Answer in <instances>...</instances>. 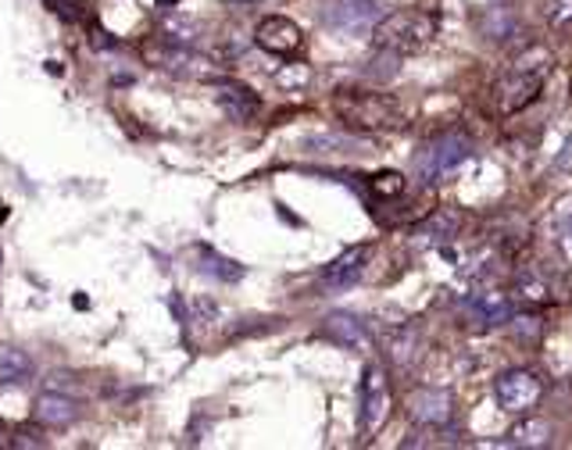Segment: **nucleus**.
I'll use <instances>...</instances> for the list:
<instances>
[{
	"instance_id": "obj_19",
	"label": "nucleus",
	"mask_w": 572,
	"mask_h": 450,
	"mask_svg": "<svg viewBox=\"0 0 572 450\" xmlns=\"http://www.w3.org/2000/svg\"><path fill=\"white\" fill-rule=\"evenodd\" d=\"M480 29H483V40H494V43H504L509 37H515L519 29V14L512 8H491L480 19Z\"/></svg>"
},
{
	"instance_id": "obj_12",
	"label": "nucleus",
	"mask_w": 572,
	"mask_h": 450,
	"mask_svg": "<svg viewBox=\"0 0 572 450\" xmlns=\"http://www.w3.org/2000/svg\"><path fill=\"white\" fill-rule=\"evenodd\" d=\"M323 336L329 343H336V348H344V351H368V343H373L365 322L358 315H351V311H333V315H326Z\"/></svg>"
},
{
	"instance_id": "obj_13",
	"label": "nucleus",
	"mask_w": 572,
	"mask_h": 450,
	"mask_svg": "<svg viewBox=\"0 0 572 450\" xmlns=\"http://www.w3.org/2000/svg\"><path fill=\"white\" fill-rule=\"evenodd\" d=\"M465 315L476 325H501L512 319V301L501 290H476L462 301Z\"/></svg>"
},
{
	"instance_id": "obj_26",
	"label": "nucleus",
	"mask_w": 572,
	"mask_h": 450,
	"mask_svg": "<svg viewBox=\"0 0 572 450\" xmlns=\"http://www.w3.org/2000/svg\"><path fill=\"white\" fill-rule=\"evenodd\" d=\"M11 447H47L43 422L40 425H19V429H11Z\"/></svg>"
},
{
	"instance_id": "obj_25",
	"label": "nucleus",
	"mask_w": 572,
	"mask_h": 450,
	"mask_svg": "<svg viewBox=\"0 0 572 450\" xmlns=\"http://www.w3.org/2000/svg\"><path fill=\"white\" fill-rule=\"evenodd\" d=\"M279 90H305V86L312 82V68L308 65H283L279 72L273 76Z\"/></svg>"
},
{
	"instance_id": "obj_16",
	"label": "nucleus",
	"mask_w": 572,
	"mask_h": 450,
	"mask_svg": "<svg viewBox=\"0 0 572 450\" xmlns=\"http://www.w3.org/2000/svg\"><path fill=\"white\" fill-rule=\"evenodd\" d=\"M79 419V404L72 401V397H65V393H40V401H37V422L50 425V429H65V425H72Z\"/></svg>"
},
{
	"instance_id": "obj_14",
	"label": "nucleus",
	"mask_w": 572,
	"mask_h": 450,
	"mask_svg": "<svg viewBox=\"0 0 572 450\" xmlns=\"http://www.w3.org/2000/svg\"><path fill=\"white\" fill-rule=\"evenodd\" d=\"M215 100H218V108H223L233 123H247L250 115L258 111V94L255 90H247L244 82H215Z\"/></svg>"
},
{
	"instance_id": "obj_3",
	"label": "nucleus",
	"mask_w": 572,
	"mask_h": 450,
	"mask_svg": "<svg viewBox=\"0 0 572 450\" xmlns=\"http://www.w3.org/2000/svg\"><path fill=\"white\" fill-rule=\"evenodd\" d=\"M333 111H336V118H341L347 129L383 133V129H401V126H405V111H401L397 100H391L386 94H368V90L336 94Z\"/></svg>"
},
{
	"instance_id": "obj_4",
	"label": "nucleus",
	"mask_w": 572,
	"mask_h": 450,
	"mask_svg": "<svg viewBox=\"0 0 572 450\" xmlns=\"http://www.w3.org/2000/svg\"><path fill=\"white\" fill-rule=\"evenodd\" d=\"M469 158H473V144H469L462 133H441V136H433V140H426L423 147H418L415 179L433 186V183L454 176V172H458Z\"/></svg>"
},
{
	"instance_id": "obj_6",
	"label": "nucleus",
	"mask_w": 572,
	"mask_h": 450,
	"mask_svg": "<svg viewBox=\"0 0 572 450\" xmlns=\"http://www.w3.org/2000/svg\"><path fill=\"white\" fill-rule=\"evenodd\" d=\"M541 397H544V383H541V375L530 369H509L494 379V401L509 414L533 411Z\"/></svg>"
},
{
	"instance_id": "obj_2",
	"label": "nucleus",
	"mask_w": 572,
	"mask_h": 450,
	"mask_svg": "<svg viewBox=\"0 0 572 450\" xmlns=\"http://www.w3.org/2000/svg\"><path fill=\"white\" fill-rule=\"evenodd\" d=\"M436 29H441L436 14L418 11V8H401L394 14H386V19H379V26L373 29V43L394 58L423 55V50L436 40Z\"/></svg>"
},
{
	"instance_id": "obj_11",
	"label": "nucleus",
	"mask_w": 572,
	"mask_h": 450,
	"mask_svg": "<svg viewBox=\"0 0 572 450\" xmlns=\"http://www.w3.org/2000/svg\"><path fill=\"white\" fill-rule=\"evenodd\" d=\"M368 247H347L344 254H336L333 262L323 268V286L326 290H351L355 286L362 275H365V268H368Z\"/></svg>"
},
{
	"instance_id": "obj_21",
	"label": "nucleus",
	"mask_w": 572,
	"mask_h": 450,
	"mask_svg": "<svg viewBox=\"0 0 572 450\" xmlns=\"http://www.w3.org/2000/svg\"><path fill=\"white\" fill-rule=\"evenodd\" d=\"M200 272L205 275H215L218 283H237L244 275V265L229 262V257L215 254V251H200Z\"/></svg>"
},
{
	"instance_id": "obj_20",
	"label": "nucleus",
	"mask_w": 572,
	"mask_h": 450,
	"mask_svg": "<svg viewBox=\"0 0 572 450\" xmlns=\"http://www.w3.org/2000/svg\"><path fill=\"white\" fill-rule=\"evenodd\" d=\"M200 32H205V26H200L197 19H183V14H165L161 19V40L194 47L200 40Z\"/></svg>"
},
{
	"instance_id": "obj_28",
	"label": "nucleus",
	"mask_w": 572,
	"mask_h": 450,
	"mask_svg": "<svg viewBox=\"0 0 572 450\" xmlns=\"http://www.w3.org/2000/svg\"><path fill=\"white\" fill-rule=\"evenodd\" d=\"M158 4H161V8H176V4H179V0H158Z\"/></svg>"
},
{
	"instance_id": "obj_15",
	"label": "nucleus",
	"mask_w": 572,
	"mask_h": 450,
	"mask_svg": "<svg viewBox=\"0 0 572 450\" xmlns=\"http://www.w3.org/2000/svg\"><path fill=\"white\" fill-rule=\"evenodd\" d=\"M554 443V425L548 419H523L504 432L501 447H523V450H541Z\"/></svg>"
},
{
	"instance_id": "obj_1",
	"label": "nucleus",
	"mask_w": 572,
	"mask_h": 450,
	"mask_svg": "<svg viewBox=\"0 0 572 450\" xmlns=\"http://www.w3.org/2000/svg\"><path fill=\"white\" fill-rule=\"evenodd\" d=\"M551 68H554V55H551L548 47H541V43H533V47L523 50V55H515L509 61V68H504V72L497 76V86H494L497 111L501 115L526 111L530 104L541 97L544 82L551 76Z\"/></svg>"
},
{
	"instance_id": "obj_17",
	"label": "nucleus",
	"mask_w": 572,
	"mask_h": 450,
	"mask_svg": "<svg viewBox=\"0 0 572 450\" xmlns=\"http://www.w3.org/2000/svg\"><path fill=\"white\" fill-rule=\"evenodd\" d=\"M458 229H462V215L458 212H436V215H430L423 225H418L415 236L423 239V244L441 247V244H451V239L458 236Z\"/></svg>"
},
{
	"instance_id": "obj_27",
	"label": "nucleus",
	"mask_w": 572,
	"mask_h": 450,
	"mask_svg": "<svg viewBox=\"0 0 572 450\" xmlns=\"http://www.w3.org/2000/svg\"><path fill=\"white\" fill-rule=\"evenodd\" d=\"M0 447H11V429L4 419H0Z\"/></svg>"
},
{
	"instance_id": "obj_24",
	"label": "nucleus",
	"mask_w": 572,
	"mask_h": 450,
	"mask_svg": "<svg viewBox=\"0 0 572 450\" xmlns=\"http://www.w3.org/2000/svg\"><path fill=\"white\" fill-rule=\"evenodd\" d=\"M541 14H544V22H548L554 32L572 29V0H544Z\"/></svg>"
},
{
	"instance_id": "obj_7",
	"label": "nucleus",
	"mask_w": 572,
	"mask_h": 450,
	"mask_svg": "<svg viewBox=\"0 0 572 450\" xmlns=\"http://www.w3.org/2000/svg\"><path fill=\"white\" fill-rule=\"evenodd\" d=\"M383 19V11L376 0H329L323 11V22L333 32H344V37H365L373 32Z\"/></svg>"
},
{
	"instance_id": "obj_22",
	"label": "nucleus",
	"mask_w": 572,
	"mask_h": 450,
	"mask_svg": "<svg viewBox=\"0 0 572 450\" xmlns=\"http://www.w3.org/2000/svg\"><path fill=\"white\" fill-rule=\"evenodd\" d=\"M32 375V358L26 351H4L0 358V383H29Z\"/></svg>"
},
{
	"instance_id": "obj_9",
	"label": "nucleus",
	"mask_w": 572,
	"mask_h": 450,
	"mask_svg": "<svg viewBox=\"0 0 572 450\" xmlns=\"http://www.w3.org/2000/svg\"><path fill=\"white\" fill-rule=\"evenodd\" d=\"M255 43L268 55H279V58H294L300 55V47H305V32L294 19H286V14H268V19L258 22L255 29Z\"/></svg>"
},
{
	"instance_id": "obj_10",
	"label": "nucleus",
	"mask_w": 572,
	"mask_h": 450,
	"mask_svg": "<svg viewBox=\"0 0 572 450\" xmlns=\"http://www.w3.org/2000/svg\"><path fill=\"white\" fill-rule=\"evenodd\" d=\"M408 414H412V422L426 425V429H444L454 414V397L447 390H433V387L415 390L408 397Z\"/></svg>"
},
{
	"instance_id": "obj_5",
	"label": "nucleus",
	"mask_w": 572,
	"mask_h": 450,
	"mask_svg": "<svg viewBox=\"0 0 572 450\" xmlns=\"http://www.w3.org/2000/svg\"><path fill=\"white\" fill-rule=\"evenodd\" d=\"M144 58L161 68L168 76H179V79H211L215 76V65L197 55L194 47H183V43H172V40H150L144 43Z\"/></svg>"
},
{
	"instance_id": "obj_18",
	"label": "nucleus",
	"mask_w": 572,
	"mask_h": 450,
	"mask_svg": "<svg viewBox=\"0 0 572 450\" xmlns=\"http://www.w3.org/2000/svg\"><path fill=\"white\" fill-rule=\"evenodd\" d=\"M515 297L526 304H548L551 301V283L541 268H519L515 272Z\"/></svg>"
},
{
	"instance_id": "obj_23",
	"label": "nucleus",
	"mask_w": 572,
	"mask_h": 450,
	"mask_svg": "<svg viewBox=\"0 0 572 450\" xmlns=\"http://www.w3.org/2000/svg\"><path fill=\"white\" fill-rule=\"evenodd\" d=\"M368 189H373V194L383 197V200L401 197V194H405V176H401V172H376V176L368 179Z\"/></svg>"
},
{
	"instance_id": "obj_8",
	"label": "nucleus",
	"mask_w": 572,
	"mask_h": 450,
	"mask_svg": "<svg viewBox=\"0 0 572 450\" xmlns=\"http://www.w3.org/2000/svg\"><path fill=\"white\" fill-rule=\"evenodd\" d=\"M386 414H391V383H386V372L379 365H365V372H362V401H358L362 437H373V432L386 422Z\"/></svg>"
}]
</instances>
